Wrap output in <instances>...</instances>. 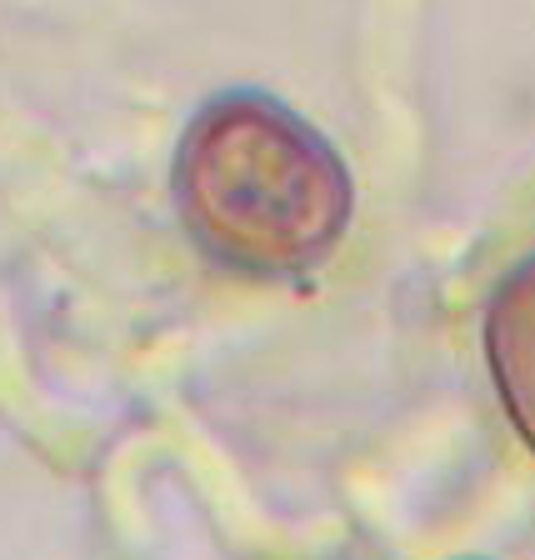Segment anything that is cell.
Instances as JSON below:
<instances>
[{
    "mask_svg": "<svg viewBox=\"0 0 535 560\" xmlns=\"http://www.w3.org/2000/svg\"><path fill=\"white\" fill-rule=\"evenodd\" d=\"M175 200L210 260L241 276H305L350 221L336 145L256 91L210 101L175 155Z\"/></svg>",
    "mask_w": 535,
    "mask_h": 560,
    "instance_id": "cell-1",
    "label": "cell"
},
{
    "mask_svg": "<svg viewBox=\"0 0 535 560\" xmlns=\"http://www.w3.org/2000/svg\"><path fill=\"white\" fill-rule=\"evenodd\" d=\"M486 355L505 416L535 451V256L521 260L490 301Z\"/></svg>",
    "mask_w": 535,
    "mask_h": 560,
    "instance_id": "cell-2",
    "label": "cell"
}]
</instances>
